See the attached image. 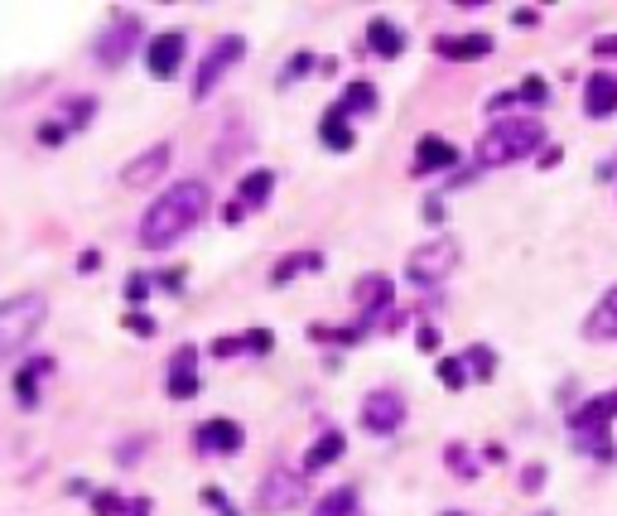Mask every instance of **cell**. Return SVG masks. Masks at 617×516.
<instances>
[{"label":"cell","instance_id":"1","mask_svg":"<svg viewBox=\"0 0 617 516\" xmlns=\"http://www.w3.org/2000/svg\"><path fill=\"white\" fill-rule=\"evenodd\" d=\"M208 203H213V193H208L203 179H179L174 189H164L145 208V218H140V246L145 251H169L174 242H184L188 232L203 222Z\"/></svg>","mask_w":617,"mask_h":516},{"label":"cell","instance_id":"2","mask_svg":"<svg viewBox=\"0 0 617 516\" xmlns=\"http://www.w3.org/2000/svg\"><path fill=\"white\" fill-rule=\"evenodd\" d=\"M540 150H545V126L536 116H497L478 140L473 160H478V169H502V164H516Z\"/></svg>","mask_w":617,"mask_h":516},{"label":"cell","instance_id":"3","mask_svg":"<svg viewBox=\"0 0 617 516\" xmlns=\"http://www.w3.org/2000/svg\"><path fill=\"white\" fill-rule=\"evenodd\" d=\"M613 420H617V386L603 391V396H589L584 406H574L564 415V425H569V435H574V449H579L584 459H598V463H617Z\"/></svg>","mask_w":617,"mask_h":516},{"label":"cell","instance_id":"4","mask_svg":"<svg viewBox=\"0 0 617 516\" xmlns=\"http://www.w3.org/2000/svg\"><path fill=\"white\" fill-rule=\"evenodd\" d=\"M44 319H49V299L34 295V290L0 299V362H10L20 348H29V338L44 328Z\"/></svg>","mask_w":617,"mask_h":516},{"label":"cell","instance_id":"5","mask_svg":"<svg viewBox=\"0 0 617 516\" xmlns=\"http://www.w3.org/2000/svg\"><path fill=\"white\" fill-rule=\"evenodd\" d=\"M458 256H463V246H458L454 237H434V242L410 251V261H405V280L420 285V290H434V285H444V280L458 271Z\"/></svg>","mask_w":617,"mask_h":516},{"label":"cell","instance_id":"6","mask_svg":"<svg viewBox=\"0 0 617 516\" xmlns=\"http://www.w3.org/2000/svg\"><path fill=\"white\" fill-rule=\"evenodd\" d=\"M242 58H246V39H242V34H217L213 49H208V54H203V63L193 68V102H208V97H213V87L227 78Z\"/></svg>","mask_w":617,"mask_h":516},{"label":"cell","instance_id":"7","mask_svg":"<svg viewBox=\"0 0 617 516\" xmlns=\"http://www.w3.org/2000/svg\"><path fill=\"white\" fill-rule=\"evenodd\" d=\"M405 425V396L396 386H376L362 396V430L367 435H396Z\"/></svg>","mask_w":617,"mask_h":516},{"label":"cell","instance_id":"8","mask_svg":"<svg viewBox=\"0 0 617 516\" xmlns=\"http://www.w3.org/2000/svg\"><path fill=\"white\" fill-rule=\"evenodd\" d=\"M299 502H304V478L290 473V468H270L266 478H261V488H256V512H266V516L290 512Z\"/></svg>","mask_w":617,"mask_h":516},{"label":"cell","instance_id":"9","mask_svg":"<svg viewBox=\"0 0 617 516\" xmlns=\"http://www.w3.org/2000/svg\"><path fill=\"white\" fill-rule=\"evenodd\" d=\"M135 44H140V20H135V15H121L111 29H102V34H97L92 54H97V63H107V68H121V63L131 58Z\"/></svg>","mask_w":617,"mask_h":516},{"label":"cell","instance_id":"10","mask_svg":"<svg viewBox=\"0 0 617 516\" xmlns=\"http://www.w3.org/2000/svg\"><path fill=\"white\" fill-rule=\"evenodd\" d=\"M184 54H188V39L179 34V29H164V34H155V39L145 44V68H150V78L169 82L174 73H179Z\"/></svg>","mask_w":617,"mask_h":516},{"label":"cell","instance_id":"11","mask_svg":"<svg viewBox=\"0 0 617 516\" xmlns=\"http://www.w3.org/2000/svg\"><path fill=\"white\" fill-rule=\"evenodd\" d=\"M193 444H198V454H208V459H227V454H242L246 430L237 420H203Z\"/></svg>","mask_w":617,"mask_h":516},{"label":"cell","instance_id":"12","mask_svg":"<svg viewBox=\"0 0 617 516\" xmlns=\"http://www.w3.org/2000/svg\"><path fill=\"white\" fill-rule=\"evenodd\" d=\"M357 304H362L357 333L386 324V314H391V275H362V280H357Z\"/></svg>","mask_w":617,"mask_h":516},{"label":"cell","instance_id":"13","mask_svg":"<svg viewBox=\"0 0 617 516\" xmlns=\"http://www.w3.org/2000/svg\"><path fill=\"white\" fill-rule=\"evenodd\" d=\"M584 116L589 121L617 116V73H608V68H593L589 73V82H584Z\"/></svg>","mask_w":617,"mask_h":516},{"label":"cell","instance_id":"14","mask_svg":"<svg viewBox=\"0 0 617 516\" xmlns=\"http://www.w3.org/2000/svg\"><path fill=\"white\" fill-rule=\"evenodd\" d=\"M193 367H198V353L184 343L179 353L169 357V381H164L169 401H193V396H198V386H203V381H198V372H193Z\"/></svg>","mask_w":617,"mask_h":516},{"label":"cell","instance_id":"15","mask_svg":"<svg viewBox=\"0 0 617 516\" xmlns=\"http://www.w3.org/2000/svg\"><path fill=\"white\" fill-rule=\"evenodd\" d=\"M169 155H174V150H169L164 140L160 145H150L145 155H135V160L121 169V184H126V189H145V184H155L164 169H169Z\"/></svg>","mask_w":617,"mask_h":516},{"label":"cell","instance_id":"16","mask_svg":"<svg viewBox=\"0 0 617 516\" xmlns=\"http://www.w3.org/2000/svg\"><path fill=\"white\" fill-rule=\"evenodd\" d=\"M434 54L449 58V63H473V58L492 54V34H439Z\"/></svg>","mask_w":617,"mask_h":516},{"label":"cell","instance_id":"17","mask_svg":"<svg viewBox=\"0 0 617 516\" xmlns=\"http://www.w3.org/2000/svg\"><path fill=\"white\" fill-rule=\"evenodd\" d=\"M584 338H589V343H617V285L589 309V319H584Z\"/></svg>","mask_w":617,"mask_h":516},{"label":"cell","instance_id":"18","mask_svg":"<svg viewBox=\"0 0 617 516\" xmlns=\"http://www.w3.org/2000/svg\"><path fill=\"white\" fill-rule=\"evenodd\" d=\"M458 150L444 136H420L415 145V174H434V169H454Z\"/></svg>","mask_w":617,"mask_h":516},{"label":"cell","instance_id":"19","mask_svg":"<svg viewBox=\"0 0 617 516\" xmlns=\"http://www.w3.org/2000/svg\"><path fill=\"white\" fill-rule=\"evenodd\" d=\"M367 49H372L376 58H401L405 54V29L396 25V20H372L367 25Z\"/></svg>","mask_w":617,"mask_h":516},{"label":"cell","instance_id":"20","mask_svg":"<svg viewBox=\"0 0 617 516\" xmlns=\"http://www.w3.org/2000/svg\"><path fill=\"white\" fill-rule=\"evenodd\" d=\"M343 449H348V439L338 435V430H323V435L304 449V473H323L328 463L343 459Z\"/></svg>","mask_w":617,"mask_h":516},{"label":"cell","instance_id":"21","mask_svg":"<svg viewBox=\"0 0 617 516\" xmlns=\"http://www.w3.org/2000/svg\"><path fill=\"white\" fill-rule=\"evenodd\" d=\"M92 512L97 516H150L155 502L150 497H121V492H97L92 497Z\"/></svg>","mask_w":617,"mask_h":516},{"label":"cell","instance_id":"22","mask_svg":"<svg viewBox=\"0 0 617 516\" xmlns=\"http://www.w3.org/2000/svg\"><path fill=\"white\" fill-rule=\"evenodd\" d=\"M319 140L328 145V150H352L357 145V136H352V121L343 116L338 107H328L323 111V121H319Z\"/></svg>","mask_w":617,"mask_h":516},{"label":"cell","instance_id":"23","mask_svg":"<svg viewBox=\"0 0 617 516\" xmlns=\"http://www.w3.org/2000/svg\"><path fill=\"white\" fill-rule=\"evenodd\" d=\"M270 193H275V174L270 169H251L242 184H237V203L242 208H266Z\"/></svg>","mask_w":617,"mask_h":516},{"label":"cell","instance_id":"24","mask_svg":"<svg viewBox=\"0 0 617 516\" xmlns=\"http://www.w3.org/2000/svg\"><path fill=\"white\" fill-rule=\"evenodd\" d=\"M304 271H323V256L319 251H290L285 261H275V271H270V285H290L295 275Z\"/></svg>","mask_w":617,"mask_h":516},{"label":"cell","instance_id":"25","mask_svg":"<svg viewBox=\"0 0 617 516\" xmlns=\"http://www.w3.org/2000/svg\"><path fill=\"white\" fill-rule=\"evenodd\" d=\"M54 367V357H29L25 367H20V377H15V396H20V406L34 410V401H39V377Z\"/></svg>","mask_w":617,"mask_h":516},{"label":"cell","instance_id":"26","mask_svg":"<svg viewBox=\"0 0 617 516\" xmlns=\"http://www.w3.org/2000/svg\"><path fill=\"white\" fill-rule=\"evenodd\" d=\"M314 516H362V497L357 488H333L328 497H319Z\"/></svg>","mask_w":617,"mask_h":516},{"label":"cell","instance_id":"27","mask_svg":"<svg viewBox=\"0 0 617 516\" xmlns=\"http://www.w3.org/2000/svg\"><path fill=\"white\" fill-rule=\"evenodd\" d=\"M343 116H357V111H376V87L372 82H348V92L333 102Z\"/></svg>","mask_w":617,"mask_h":516},{"label":"cell","instance_id":"28","mask_svg":"<svg viewBox=\"0 0 617 516\" xmlns=\"http://www.w3.org/2000/svg\"><path fill=\"white\" fill-rule=\"evenodd\" d=\"M463 367H468V377L492 381V377H497V353H492L487 343H473V348L463 353Z\"/></svg>","mask_w":617,"mask_h":516},{"label":"cell","instance_id":"29","mask_svg":"<svg viewBox=\"0 0 617 516\" xmlns=\"http://www.w3.org/2000/svg\"><path fill=\"white\" fill-rule=\"evenodd\" d=\"M516 107H536V111H545L550 107V82L545 78H521V87H516Z\"/></svg>","mask_w":617,"mask_h":516},{"label":"cell","instance_id":"30","mask_svg":"<svg viewBox=\"0 0 617 516\" xmlns=\"http://www.w3.org/2000/svg\"><path fill=\"white\" fill-rule=\"evenodd\" d=\"M444 463L454 468L458 478H478V463H473V454H468V444H444Z\"/></svg>","mask_w":617,"mask_h":516},{"label":"cell","instance_id":"31","mask_svg":"<svg viewBox=\"0 0 617 516\" xmlns=\"http://www.w3.org/2000/svg\"><path fill=\"white\" fill-rule=\"evenodd\" d=\"M439 381H444L449 391H463V386H468V367H463V357H439Z\"/></svg>","mask_w":617,"mask_h":516},{"label":"cell","instance_id":"32","mask_svg":"<svg viewBox=\"0 0 617 516\" xmlns=\"http://www.w3.org/2000/svg\"><path fill=\"white\" fill-rule=\"evenodd\" d=\"M63 111H68V126H87V121H92V111H97V102H92V97H73Z\"/></svg>","mask_w":617,"mask_h":516},{"label":"cell","instance_id":"33","mask_svg":"<svg viewBox=\"0 0 617 516\" xmlns=\"http://www.w3.org/2000/svg\"><path fill=\"white\" fill-rule=\"evenodd\" d=\"M150 285H155L150 275H145V271H135L131 280H126V299H131V304H145V299H150Z\"/></svg>","mask_w":617,"mask_h":516},{"label":"cell","instance_id":"34","mask_svg":"<svg viewBox=\"0 0 617 516\" xmlns=\"http://www.w3.org/2000/svg\"><path fill=\"white\" fill-rule=\"evenodd\" d=\"M545 488V463H526L521 468V492H540Z\"/></svg>","mask_w":617,"mask_h":516},{"label":"cell","instance_id":"35","mask_svg":"<svg viewBox=\"0 0 617 516\" xmlns=\"http://www.w3.org/2000/svg\"><path fill=\"white\" fill-rule=\"evenodd\" d=\"M237 353H251L246 338H217L213 343V357H237Z\"/></svg>","mask_w":617,"mask_h":516},{"label":"cell","instance_id":"36","mask_svg":"<svg viewBox=\"0 0 617 516\" xmlns=\"http://www.w3.org/2000/svg\"><path fill=\"white\" fill-rule=\"evenodd\" d=\"M63 136H68V126H58V121H44V126H39V145H49V150L63 145Z\"/></svg>","mask_w":617,"mask_h":516},{"label":"cell","instance_id":"37","mask_svg":"<svg viewBox=\"0 0 617 516\" xmlns=\"http://www.w3.org/2000/svg\"><path fill=\"white\" fill-rule=\"evenodd\" d=\"M511 25H516V29H536L540 25V10H531V5H516V10H511Z\"/></svg>","mask_w":617,"mask_h":516},{"label":"cell","instance_id":"38","mask_svg":"<svg viewBox=\"0 0 617 516\" xmlns=\"http://www.w3.org/2000/svg\"><path fill=\"white\" fill-rule=\"evenodd\" d=\"M415 348H420V353H439V328L420 324V333H415Z\"/></svg>","mask_w":617,"mask_h":516},{"label":"cell","instance_id":"39","mask_svg":"<svg viewBox=\"0 0 617 516\" xmlns=\"http://www.w3.org/2000/svg\"><path fill=\"white\" fill-rule=\"evenodd\" d=\"M309 63H319V58L309 54V49H299V54L290 58V68H285V78H304V73H309Z\"/></svg>","mask_w":617,"mask_h":516},{"label":"cell","instance_id":"40","mask_svg":"<svg viewBox=\"0 0 617 516\" xmlns=\"http://www.w3.org/2000/svg\"><path fill=\"white\" fill-rule=\"evenodd\" d=\"M126 328H131L135 338H150V333H155V319H150V314H126Z\"/></svg>","mask_w":617,"mask_h":516},{"label":"cell","instance_id":"41","mask_svg":"<svg viewBox=\"0 0 617 516\" xmlns=\"http://www.w3.org/2000/svg\"><path fill=\"white\" fill-rule=\"evenodd\" d=\"M516 107V92H492V97H487V111H492V116H502V111H511Z\"/></svg>","mask_w":617,"mask_h":516},{"label":"cell","instance_id":"42","mask_svg":"<svg viewBox=\"0 0 617 516\" xmlns=\"http://www.w3.org/2000/svg\"><path fill=\"white\" fill-rule=\"evenodd\" d=\"M593 58H617V34H598L593 39Z\"/></svg>","mask_w":617,"mask_h":516},{"label":"cell","instance_id":"43","mask_svg":"<svg viewBox=\"0 0 617 516\" xmlns=\"http://www.w3.org/2000/svg\"><path fill=\"white\" fill-rule=\"evenodd\" d=\"M203 502H208V507H217V512H222V516H237V507H232V502H227V497H222V492H217V488H208V492H203Z\"/></svg>","mask_w":617,"mask_h":516},{"label":"cell","instance_id":"44","mask_svg":"<svg viewBox=\"0 0 617 516\" xmlns=\"http://www.w3.org/2000/svg\"><path fill=\"white\" fill-rule=\"evenodd\" d=\"M593 179H598V184H608V179H617V155H608V160L598 164V169H593Z\"/></svg>","mask_w":617,"mask_h":516},{"label":"cell","instance_id":"45","mask_svg":"<svg viewBox=\"0 0 617 516\" xmlns=\"http://www.w3.org/2000/svg\"><path fill=\"white\" fill-rule=\"evenodd\" d=\"M560 160H564V150H560V145H545V150H540V169H555Z\"/></svg>","mask_w":617,"mask_h":516},{"label":"cell","instance_id":"46","mask_svg":"<svg viewBox=\"0 0 617 516\" xmlns=\"http://www.w3.org/2000/svg\"><path fill=\"white\" fill-rule=\"evenodd\" d=\"M97 266H102V251H82L78 271H82V275H92V271H97Z\"/></svg>","mask_w":617,"mask_h":516},{"label":"cell","instance_id":"47","mask_svg":"<svg viewBox=\"0 0 617 516\" xmlns=\"http://www.w3.org/2000/svg\"><path fill=\"white\" fill-rule=\"evenodd\" d=\"M155 285H164V290H179V285H184V271H164V275H155Z\"/></svg>","mask_w":617,"mask_h":516},{"label":"cell","instance_id":"48","mask_svg":"<svg viewBox=\"0 0 617 516\" xmlns=\"http://www.w3.org/2000/svg\"><path fill=\"white\" fill-rule=\"evenodd\" d=\"M425 222H444V203L439 198H425Z\"/></svg>","mask_w":617,"mask_h":516},{"label":"cell","instance_id":"49","mask_svg":"<svg viewBox=\"0 0 617 516\" xmlns=\"http://www.w3.org/2000/svg\"><path fill=\"white\" fill-rule=\"evenodd\" d=\"M242 203H227V208H222V222H227V227H237V222H242Z\"/></svg>","mask_w":617,"mask_h":516},{"label":"cell","instance_id":"50","mask_svg":"<svg viewBox=\"0 0 617 516\" xmlns=\"http://www.w3.org/2000/svg\"><path fill=\"white\" fill-rule=\"evenodd\" d=\"M487 463H507V449L502 444H487Z\"/></svg>","mask_w":617,"mask_h":516},{"label":"cell","instance_id":"51","mask_svg":"<svg viewBox=\"0 0 617 516\" xmlns=\"http://www.w3.org/2000/svg\"><path fill=\"white\" fill-rule=\"evenodd\" d=\"M444 516H463V512H444Z\"/></svg>","mask_w":617,"mask_h":516},{"label":"cell","instance_id":"52","mask_svg":"<svg viewBox=\"0 0 617 516\" xmlns=\"http://www.w3.org/2000/svg\"><path fill=\"white\" fill-rule=\"evenodd\" d=\"M540 516H555V512H540Z\"/></svg>","mask_w":617,"mask_h":516}]
</instances>
